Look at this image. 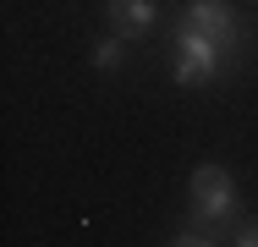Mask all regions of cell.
<instances>
[{
    "instance_id": "cell-1",
    "label": "cell",
    "mask_w": 258,
    "mask_h": 247,
    "mask_svg": "<svg viewBox=\"0 0 258 247\" xmlns=\"http://www.w3.org/2000/svg\"><path fill=\"white\" fill-rule=\"evenodd\" d=\"M170 44H176V66H170V77L187 88V83H214L220 72H225V44H214L204 28H192V22H181L176 17V33H170Z\"/></svg>"
},
{
    "instance_id": "cell-7",
    "label": "cell",
    "mask_w": 258,
    "mask_h": 247,
    "mask_svg": "<svg viewBox=\"0 0 258 247\" xmlns=\"http://www.w3.org/2000/svg\"><path fill=\"white\" fill-rule=\"evenodd\" d=\"M176 247H214V242H209V236H192V231H187V236H181Z\"/></svg>"
},
{
    "instance_id": "cell-2",
    "label": "cell",
    "mask_w": 258,
    "mask_h": 247,
    "mask_svg": "<svg viewBox=\"0 0 258 247\" xmlns=\"http://www.w3.org/2000/svg\"><path fill=\"white\" fill-rule=\"evenodd\" d=\"M236 214V181L225 165H198L192 170V220H231Z\"/></svg>"
},
{
    "instance_id": "cell-5",
    "label": "cell",
    "mask_w": 258,
    "mask_h": 247,
    "mask_svg": "<svg viewBox=\"0 0 258 247\" xmlns=\"http://www.w3.org/2000/svg\"><path fill=\"white\" fill-rule=\"evenodd\" d=\"M121 60H126V39H121V33H110V39L94 44V66H99V72H115Z\"/></svg>"
},
{
    "instance_id": "cell-4",
    "label": "cell",
    "mask_w": 258,
    "mask_h": 247,
    "mask_svg": "<svg viewBox=\"0 0 258 247\" xmlns=\"http://www.w3.org/2000/svg\"><path fill=\"white\" fill-rule=\"evenodd\" d=\"M104 11H110V28H115L121 39H143V33L154 28V17H159L154 0H110Z\"/></svg>"
},
{
    "instance_id": "cell-6",
    "label": "cell",
    "mask_w": 258,
    "mask_h": 247,
    "mask_svg": "<svg viewBox=\"0 0 258 247\" xmlns=\"http://www.w3.org/2000/svg\"><path fill=\"white\" fill-rule=\"evenodd\" d=\"M236 247H258V225H242L236 231Z\"/></svg>"
},
{
    "instance_id": "cell-3",
    "label": "cell",
    "mask_w": 258,
    "mask_h": 247,
    "mask_svg": "<svg viewBox=\"0 0 258 247\" xmlns=\"http://www.w3.org/2000/svg\"><path fill=\"white\" fill-rule=\"evenodd\" d=\"M181 22H192V28H204L214 44H225V55H236L242 44V22H236V11H231V0H187V11H181Z\"/></svg>"
}]
</instances>
